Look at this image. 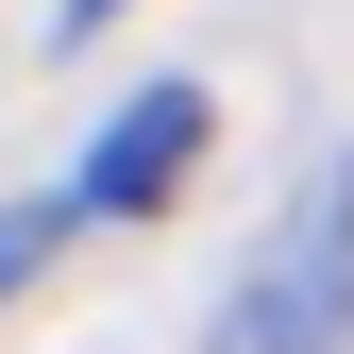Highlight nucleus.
<instances>
[{
  "label": "nucleus",
  "mask_w": 354,
  "mask_h": 354,
  "mask_svg": "<svg viewBox=\"0 0 354 354\" xmlns=\"http://www.w3.org/2000/svg\"><path fill=\"white\" fill-rule=\"evenodd\" d=\"M203 354H354V152L304 169V203L219 270Z\"/></svg>",
  "instance_id": "obj_1"
},
{
  "label": "nucleus",
  "mask_w": 354,
  "mask_h": 354,
  "mask_svg": "<svg viewBox=\"0 0 354 354\" xmlns=\"http://www.w3.org/2000/svg\"><path fill=\"white\" fill-rule=\"evenodd\" d=\"M203 118H219L203 84H136V102H118L102 136H84V169L51 186V203H68V236H118V219H152V203L203 169Z\"/></svg>",
  "instance_id": "obj_2"
},
{
  "label": "nucleus",
  "mask_w": 354,
  "mask_h": 354,
  "mask_svg": "<svg viewBox=\"0 0 354 354\" xmlns=\"http://www.w3.org/2000/svg\"><path fill=\"white\" fill-rule=\"evenodd\" d=\"M34 253H68V203H51V186H34V203H0V304L34 287Z\"/></svg>",
  "instance_id": "obj_3"
},
{
  "label": "nucleus",
  "mask_w": 354,
  "mask_h": 354,
  "mask_svg": "<svg viewBox=\"0 0 354 354\" xmlns=\"http://www.w3.org/2000/svg\"><path fill=\"white\" fill-rule=\"evenodd\" d=\"M136 0H51V51H84V34H118Z\"/></svg>",
  "instance_id": "obj_4"
}]
</instances>
